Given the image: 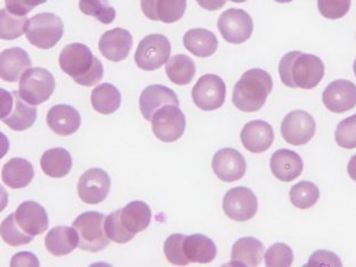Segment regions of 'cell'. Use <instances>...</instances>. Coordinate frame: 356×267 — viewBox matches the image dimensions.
I'll return each mask as SVG.
<instances>
[{"instance_id":"6da1fadb","label":"cell","mask_w":356,"mask_h":267,"mask_svg":"<svg viewBox=\"0 0 356 267\" xmlns=\"http://www.w3.org/2000/svg\"><path fill=\"white\" fill-rule=\"evenodd\" d=\"M279 74L289 88L313 89L325 76V64L316 55L289 51L281 58Z\"/></svg>"},{"instance_id":"7a4b0ae2","label":"cell","mask_w":356,"mask_h":267,"mask_svg":"<svg viewBox=\"0 0 356 267\" xmlns=\"http://www.w3.org/2000/svg\"><path fill=\"white\" fill-rule=\"evenodd\" d=\"M60 69L80 86L92 87L101 83L104 67L86 44L74 42L62 49L58 58Z\"/></svg>"},{"instance_id":"3957f363","label":"cell","mask_w":356,"mask_h":267,"mask_svg":"<svg viewBox=\"0 0 356 267\" xmlns=\"http://www.w3.org/2000/svg\"><path fill=\"white\" fill-rule=\"evenodd\" d=\"M272 89L273 80L266 71L261 69L245 71L233 89V104L240 111H259Z\"/></svg>"},{"instance_id":"277c9868","label":"cell","mask_w":356,"mask_h":267,"mask_svg":"<svg viewBox=\"0 0 356 267\" xmlns=\"http://www.w3.org/2000/svg\"><path fill=\"white\" fill-rule=\"evenodd\" d=\"M105 216L97 211H87L76 217L72 222L79 236V248L83 252H99L104 250L111 241L104 229Z\"/></svg>"},{"instance_id":"5b68a950","label":"cell","mask_w":356,"mask_h":267,"mask_svg":"<svg viewBox=\"0 0 356 267\" xmlns=\"http://www.w3.org/2000/svg\"><path fill=\"white\" fill-rule=\"evenodd\" d=\"M64 26L60 16L53 13H39L26 23V39L40 49H51L63 37Z\"/></svg>"},{"instance_id":"8992f818","label":"cell","mask_w":356,"mask_h":267,"mask_svg":"<svg viewBox=\"0 0 356 267\" xmlns=\"http://www.w3.org/2000/svg\"><path fill=\"white\" fill-rule=\"evenodd\" d=\"M54 89V76L44 67H30L19 80V96L32 106L48 101Z\"/></svg>"},{"instance_id":"52a82bcc","label":"cell","mask_w":356,"mask_h":267,"mask_svg":"<svg viewBox=\"0 0 356 267\" xmlns=\"http://www.w3.org/2000/svg\"><path fill=\"white\" fill-rule=\"evenodd\" d=\"M170 51L172 46L168 38L153 33L140 40L135 53V63L144 71L158 70L168 62Z\"/></svg>"},{"instance_id":"ba28073f","label":"cell","mask_w":356,"mask_h":267,"mask_svg":"<svg viewBox=\"0 0 356 267\" xmlns=\"http://www.w3.org/2000/svg\"><path fill=\"white\" fill-rule=\"evenodd\" d=\"M3 111L1 121L14 131H26L37 119V110L24 103L19 92H8L1 89Z\"/></svg>"},{"instance_id":"9c48e42d","label":"cell","mask_w":356,"mask_h":267,"mask_svg":"<svg viewBox=\"0 0 356 267\" xmlns=\"http://www.w3.org/2000/svg\"><path fill=\"white\" fill-rule=\"evenodd\" d=\"M152 131L156 138L165 143L179 140L185 131V115L177 105H165L153 115Z\"/></svg>"},{"instance_id":"30bf717a","label":"cell","mask_w":356,"mask_h":267,"mask_svg":"<svg viewBox=\"0 0 356 267\" xmlns=\"http://www.w3.org/2000/svg\"><path fill=\"white\" fill-rule=\"evenodd\" d=\"M217 28L225 42L234 44H243L252 37L254 21L245 10L231 8L220 16Z\"/></svg>"},{"instance_id":"8fae6325","label":"cell","mask_w":356,"mask_h":267,"mask_svg":"<svg viewBox=\"0 0 356 267\" xmlns=\"http://www.w3.org/2000/svg\"><path fill=\"white\" fill-rule=\"evenodd\" d=\"M225 83L216 74H204L192 89L194 104L204 111L220 108L225 102Z\"/></svg>"},{"instance_id":"7c38bea8","label":"cell","mask_w":356,"mask_h":267,"mask_svg":"<svg viewBox=\"0 0 356 267\" xmlns=\"http://www.w3.org/2000/svg\"><path fill=\"white\" fill-rule=\"evenodd\" d=\"M316 124L309 112L302 110L290 112L281 124V135L286 143L302 147L314 137Z\"/></svg>"},{"instance_id":"4fadbf2b","label":"cell","mask_w":356,"mask_h":267,"mask_svg":"<svg viewBox=\"0 0 356 267\" xmlns=\"http://www.w3.org/2000/svg\"><path fill=\"white\" fill-rule=\"evenodd\" d=\"M222 210L231 220L247 222L257 213V197L248 188L238 186L231 188L222 199Z\"/></svg>"},{"instance_id":"5bb4252c","label":"cell","mask_w":356,"mask_h":267,"mask_svg":"<svg viewBox=\"0 0 356 267\" xmlns=\"http://www.w3.org/2000/svg\"><path fill=\"white\" fill-rule=\"evenodd\" d=\"M111 179L108 172L101 168L88 169L78 181V194L87 204H99L108 197Z\"/></svg>"},{"instance_id":"9a60e30c","label":"cell","mask_w":356,"mask_h":267,"mask_svg":"<svg viewBox=\"0 0 356 267\" xmlns=\"http://www.w3.org/2000/svg\"><path fill=\"white\" fill-rule=\"evenodd\" d=\"M211 167L217 177L226 183L238 181L245 176L247 163L238 149L225 147L215 153Z\"/></svg>"},{"instance_id":"2e32d148","label":"cell","mask_w":356,"mask_h":267,"mask_svg":"<svg viewBox=\"0 0 356 267\" xmlns=\"http://www.w3.org/2000/svg\"><path fill=\"white\" fill-rule=\"evenodd\" d=\"M322 101L334 113L350 111L356 106V86L348 80H334L325 89Z\"/></svg>"},{"instance_id":"e0dca14e","label":"cell","mask_w":356,"mask_h":267,"mask_svg":"<svg viewBox=\"0 0 356 267\" xmlns=\"http://www.w3.org/2000/svg\"><path fill=\"white\" fill-rule=\"evenodd\" d=\"M99 51L106 60L121 62L126 60L133 48V37L127 30L115 28L103 33L99 42Z\"/></svg>"},{"instance_id":"ac0fdd59","label":"cell","mask_w":356,"mask_h":267,"mask_svg":"<svg viewBox=\"0 0 356 267\" xmlns=\"http://www.w3.org/2000/svg\"><path fill=\"white\" fill-rule=\"evenodd\" d=\"M16 222L30 236H40L46 232L49 222L48 215L42 204L35 201H24L15 211Z\"/></svg>"},{"instance_id":"d6986e66","label":"cell","mask_w":356,"mask_h":267,"mask_svg":"<svg viewBox=\"0 0 356 267\" xmlns=\"http://www.w3.org/2000/svg\"><path fill=\"white\" fill-rule=\"evenodd\" d=\"M140 8L147 19L170 24L184 16L186 0H140Z\"/></svg>"},{"instance_id":"ffe728a7","label":"cell","mask_w":356,"mask_h":267,"mask_svg":"<svg viewBox=\"0 0 356 267\" xmlns=\"http://www.w3.org/2000/svg\"><path fill=\"white\" fill-rule=\"evenodd\" d=\"M120 225L135 238L137 233L143 232L152 220V211L143 201H131L122 209L115 210Z\"/></svg>"},{"instance_id":"44dd1931","label":"cell","mask_w":356,"mask_h":267,"mask_svg":"<svg viewBox=\"0 0 356 267\" xmlns=\"http://www.w3.org/2000/svg\"><path fill=\"white\" fill-rule=\"evenodd\" d=\"M31 65V58L23 48H8L0 54V78L7 83H17Z\"/></svg>"},{"instance_id":"7402d4cb","label":"cell","mask_w":356,"mask_h":267,"mask_svg":"<svg viewBox=\"0 0 356 267\" xmlns=\"http://www.w3.org/2000/svg\"><path fill=\"white\" fill-rule=\"evenodd\" d=\"M242 145L249 152H265L272 147L274 142L273 128L268 122L263 120L250 121L242 128Z\"/></svg>"},{"instance_id":"603a6c76","label":"cell","mask_w":356,"mask_h":267,"mask_svg":"<svg viewBox=\"0 0 356 267\" xmlns=\"http://www.w3.org/2000/svg\"><path fill=\"white\" fill-rule=\"evenodd\" d=\"M179 106L177 95L172 89L161 85H152L144 89L140 97V113L147 121L152 120L153 115L165 105Z\"/></svg>"},{"instance_id":"cb8c5ba5","label":"cell","mask_w":356,"mask_h":267,"mask_svg":"<svg viewBox=\"0 0 356 267\" xmlns=\"http://www.w3.org/2000/svg\"><path fill=\"white\" fill-rule=\"evenodd\" d=\"M47 124L53 133L60 136H70L79 129L81 117L71 105H55L48 111Z\"/></svg>"},{"instance_id":"d4e9b609","label":"cell","mask_w":356,"mask_h":267,"mask_svg":"<svg viewBox=\"0 0 356 267\" xmlns=\"http://www.w3.org/2000/svg\"><path fill=\"white\" fill-rule=\"evenodd\" d=\"M270 170L281 181H291L300 176L304 169L302 158L291 149H277L270 158Z\"/></svg>"},{"instance_id":"484cf974","label":"cell","mask_w":356,"mask_h":267,"mask_svg":"<svg viewBox=\"0 0 356 267\" xmlns=\"http://www.w3.org/2000/svg\"><path fill=\"white\" fill-rule=\"evenodd\" d=\"M264 256V245L256 238H241L233 245L231 252L232 266H259Z\"/></svg>"},{"instance_id":"4316f807","label":"cell","mask_w":356,"mask_h":267,"mask_svg":"<svg viewBox=\"0 0 356 267\" xmlns=\"http://www.w3.org/2000/svg\"><path fill=\"white\" fill-rule=\"evenodd\" d=\"M44 247L54 256H65L79 247V236L74 226H58L51 229L44 238Z\"/></svg>"},{"instance_id":"83f0119b","label":"cell","mask_w":356,"mask_h":267,"mask_svg":"<svg viewBox=\"0 0 356 267\" xmlns=\"http://www.w3.org/2000/svg\"><path fill=\"white\" fill-rule=\"evenodd\" d=\"M35 177L33 165L28 160L13 158L3 165L1 178L5 185L10 188H26Z\"/></svg>"},{"instance_id":"f1b7e54d","label":"cell","mask_w":356,"mask_h":267,"mask_svg":"<svg viewBox=\"0 0 356 267\" xmlns=\"http://www.w3.org/2000/svg\"><path fill=\"white\" fill-rule=\"evenodd\" d=\"M185 256L190 263L209 264L216 258L217 247L204 234H192L185 238Z\"/></svg>"},{"instance_id":"f546056e","label":"cell","mask_w":356,"mask_h":267,"mask_svg":"<svg viewBox=\"0 0 356 267\" xmlns=\"http://www.w3.org/2000/svg\"><path fill=\"white\" fill-rule=\"evenodd\" d=\"M184 46L197 58H209L216 53L218 42L213 32L197 28L185 33Z\"/></svg>"},{"instance_id":"4dcf8cb0","label":"cell","mask_w":356,"mask_h":267,"mask_svg":"<svg viewBox=\"0 0 356 267\" xmlns=\"http://www.w3.org/2000/svg\"><path fill=\"white\" fill-rule=\"evenodd\" d=\"M40 165L42 172L49 177L62 178L71 172L72 158L70 152L63 147H54L42 154Z\"/></svg>"},{"instance_id":"1f68e13d","label":"cell","mask_w":356,"mask_h":267,"mask_svg":"<svg viewBox=\"0 0 356 267\" xmlns=\"http://www.w3.org/2000/svg\"><path fill=\"white\" fill-rule=\"evenodd\" d=\"M90 101L96 112L101 115H112L120 108L121 94L115 85L102 83L92 90Z\"/></svg>"},{"instance_id":"d6a6232c","label":"cell","mask_w":356,"mask_h":267,"mask_svg":"<svg viewBox=\"0 0 356 267\" xmlns=\"http://www.w3.org/2000/svg\"><path fill=\"white\" fill-rule=\"evenodd\" d=\"M195 64L188 55L178 54L172 56L165 65V74L172 83L183 86L188 85L195 76Z\"/></svg>"},{"instance_id":"836d02e7","label":"cell","mask_w":356,"mask_h":267,"mask_svg":"<svg viewBox=\"0 0 356 267\" xmlns=\"http://www.w3.org/2000/svg\"><path fill=\"white\" fill-rule=\"evenodd\" d=\"M320 199L318 186L312 181H302L293 185L290 190L291 204L298 209L305 210L313 207Z\"/></svg>"},{"instance_id":"e575fe53","label":"cell","mask_w":356,"mask_h":267,"mask_svg":"<svg viewBox=\"0 0 356 267\" xmlns=\"http://www.w3.org/2000/svg\"><path fill=\"white\" fill-rule=\"evenodd\" d=\"M28 19L24 16L14 15L6 8L0 12V38L3 40H14L26 33Z\"/></svg>"},{"instance_id":"d590c367","label":"cell","mask_w":356,"mask_h":267,"mask_svg":"<svg viewBox=\"0 0 356 267\" xmlns=\"http://www.w3.org/2000/svg\"><path fill=\"white\" fill-rule=\"evenodd\" d=\"M0 233L3 242L10 247H19V245H28L33 240V236L24 232L19 224L16 222L15 213H10L1 222Z\"/></svg>"},{"instance_id":"8d00e7d4","label":"cell","mask_w":356,"mask_h":267,"mask_svg":"<svg viewBox=\"0 0 356 267\" xmlns=\"http://www.w3.org/2000/svg\"><path fill=\"white\" fill-rule=\"evenodd\" d=\"M79 8L85 15L94 16L103 24H111L117 15L108 0H79Z\"/></svg>"},{"instance_id":"74e56055","label":"cell","mask_w":356,"mask_h":267,"mask_svg":"<svg viewBox=\"0 0 356 267\" xmlns=\"http://www.w3.org/2000/svg\"><path fill=\"white\" fill-rule=\"evenodd\" d=\"M186 236L183 234H172L168 236L163 245V252L165 258L170 264L176 266H186L190 264L188 258L185 256L184 241Z\"/></svg>"},{"instance_id":"f35d334b","label":"cell","mask_w":356,"mask_h":267,"mask_svg":"<svg viewBox=\"0 0 356 267\" xmlns=\"http://www.w3.org/2000/svg\"><path fill=\"white\" fill-rule=\"evenodd\" d=\"M265 264L268 267H289L293 261V252L286 243H274L265 252Z\"/></svg>"},{"instance_id":"ab89813d","label":"cell","mask_w":356,"mask_h":267,"mask_svg":"<svg viewBox=\"0 0 356 267\" xmlns=\"http://www.w3.org/2000/svg\"><path fill=\"white\" fill-rule=\"evenodd\" d=\"M334 138L338 147L352 149L356 147V115L343 119L338 124Z\"/></svg>"},{"instance_id":"60d3db41","label":"cell","mask_w":356,"mask_h":267,"mask_svg":"<svg viewBox=\"0 0 356 267\" xmlns=\"http://www.w3.org/2000/svg\"><path fill=\"white\" fill-rule=\"evenodd\" d=\"M350 0H318V7L325 19H338L350 12Z\"/></svg>"},{"instance_id":"b9f144b4","label":"cell","mask_w":356,"mask_h":267,"mask_svg":"<svg viewBox=\"0 0 356 267\" xmlns=\"http://www.w3.org/2000/svg\"><path fill=\"white\" fill-rule=\"evenodd\" d=\"M104 229L108 238L115 243H127L134 238V236L120 225L117 211H113L105 217Z\"/></svg>"},{"instance_id":"7bdbcfd3","label":"cell","mask_w":356,"mask_h":267,"mask_svg":"<svg viewBox=\"0 0 356 267\" xmlns=\"http://www.w3.org/2000/svg\"><path fill=\"white\" fill-rule=\"evenodd\" d=\"M47 0H5V6L10 13L17 16H26L35 7L42 5Z\"/></svg>"},{"instance_id":"ee69618b","label":"cell","mask_w":356,"mask_h":267,"mask_svg":"<svg viewBox=\"0 0 356 267\" xmlns=\"http://www.w3.org/2000/svg\"><path fill=\"white\" fill-rule=\"evenodd\" d=\"M306 266L318 267V266H343L341 258L334 252H327V250H318L313 252L309 263Z\"/></svg>"},{"instance_id":"f6af8a7d","label":"cell","mask_w":356,"mask_h":267,"mask_svg":"<svg viewBox=\"0 0 356 267\" xmlns=\"http://www.w3.org/2000/svg\"><path fill=\"white\" fill-rule=\"evenodd\" d=\"M10 266H39L38 258L35 257L32 252H22L14 254V257L10 261Z\"/></svg>"},{"instance_id":"bcb514c9","label":"cell","mask_w":356,"mask_h":267,"mask_svg":"<svg viewBox=\"0 0 356 267\" xmlns=\"http://www.w3.org/2000/svg\"><path fill=\"white\" fill-rule=\"evenodd\" d=\"M197 3L204 10H217L225 6L226 0H197Z\"/></svg>"},{"instance_id":"7dc6e473","label":"cell","mask_w":356,"mask_h":267,"mask_svg":"<svg viewBox=\"0 0 356 267\" xmlns=\"http://www.w3.org/2000/svg\"><path fill=\"white\" fill-rule=\"evenodd\" d=\"M347 170H348V175H350V177L352 178L353 181H356V154L350 158V163H348V167H347Z\"/></svg>"},{"instance_id":"c3c4849f","label":"cell","mask_w":356,"mask_h":267,"mask_svg":"<svg viewBox=\"0 0 356 267\" xmlns=\"http://www.w3.org/2000/svg\"><path fill=\"white\" fill-rule=\"evenodd\" d=\"M274 1H277V3H291V1H293V0H274Z\"/></svg>"},{"instance_id":"681fc988","label":"cell","mask_w":356,"mask_h":267,"mask_svg":"<svg viewBox=\"0 0 356 267\" xmlns=\"http://www.w3.org/2000/svg\"><path fill=\"white\" fill-rule=\"evenodd\" d=\"M229 1H233V3H245L247 0H229Z\"/></svg>"},{"instance_id":"f907efd6","label":"cell","mask_w":356,"mask_h":267,"mask_svg":"<svg viewBox=\"0 0 356 267\" xmlns=\"http://www.w3.org/2000/svg\"><path fill=\"white\" fill-rule=\"evenodd\" d=\"M353 70H354V74H355V76H356V60H354Z\"/></svg>"}]
</instances>
